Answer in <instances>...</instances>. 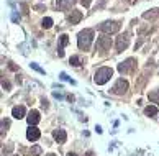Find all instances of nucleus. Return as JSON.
<instances>
[{"label":"nucleus","mask_w":159,"mask_h":156,"mask_svg":"<svg viewBox=\"0 0 159 156\" xmlns=\"http://www.w3.org/2000/svg\"><path fill=\"white\" fill-rule=\"evenodd\" d=\"M81 2H82V5H84V7H89L92 0H81Z\"/></svg>","instance_id":"nucleus-25"},{"label":"nucleus","mask_w":159,"mask_h":156,"mask_svg":"<svg viewBox=\"0 0 159 156\" xmlns=\"http://www.w3.org/2000/svg\"><path fill=\"white\" fill-rule=\"evenodd\" d=\"M75 3V0H56V7L59 10H67Z\"/></svg>","instance_id":"nucleus-10"},{"label":"nucleus","mask_w":159,"mask_h":156,"mask_svg":"<svg viewBox=\"0 0 159 156\" xmlns=\"http://www.w3.org/2000/svg\"><path fill=\"white\" fill-rule=\"evenodd\" d=\"M92 40H94V31H92V30L81 31V33H79V36H77L79 48H81V50H84V51H87L89 48H90V44H92Z\"/></svg>","instance_id":"nucleus-1"},{"label":"nucleus","mask_w":159,"mask_h":156,"mask_svg":"<svg viewBox=\"0 0 159 156\" xmlns=\"http://www.w3.org/2000/svg\"><path fill=\"white\" fill-rule=\"evenodd\" d=\"M41 151H43V150H41L40 146H33V148H31V154H34V156L41 154Z\"/></svg>","instance_id":"nucleus-21"},{"label":"nucleus","mask_w":159,"mask_h":156,"mask_svg":"<svg viewBox=\"0 0 159 156\" xmlns=\"http://www.w3.org/2000/svg\"><path fill=\"white\" fill-rule=\"evenodd\" d=\"M110 46H112V40H110V36H107V34H102V36L97 40V51H100V53L108 51Z\"/></svg>","instance_id":"nucleus-3"},{"label":"nucleus","mask_w":159,"mask_h":156,"mask_svg":"<svg viewBox=\"0 0 159 156\" xmlns=\"http://www.w3.org/2000/svg\"><path fill=\"white\" fill-rule=\"evenodd\" d=\"M128 43H130V34L128 33H123L116 38V50L118 51H123L128 48Z\"/></svg>","instance_id":"nucleus-6"},{"label":"nucleus","mask_w":159,"mask_h":156,"mask_svg":"<svg viewBox=\"0 0 159 156\" xmlns=\"http://www.w3.org/2000/svg\"><path fill=\"white\" fill-rule=\"evenodd\" d=\"M40 130H38L36 127H33V125H30V128L26 130V138H28L30 141H36L38 138H40Z\"/></svg>","instance_id":"nucleus-8"},{"label":"nucleus","mask_w":159,"mask_h":156,"mask_svg":"<svg viewBox=\"0 0 159 156\" xmlns=\"http://www.w3.org/2000/svg\"><path fill=\"white\" fill-rule=\"evenodd\" d=\"M34 10H44V7L43 5H36V7H34Z\"/></svg>","instance_id":"nucleus-27"},{"label":"nucleus","mask_w":159,"mask_h":156,"mask_svg":"<svg viewBox=\"0 0 159 156\" xmlns=\"http://www.w3.org/2000/svg\"><path fill=\"white\" fill-rule=\"evenodd\" d=\"M69 62H71L72 66H81V59H79V56H72Z\"/></svg>","instance_id":"nucleus-19"},{"label":"nucleus","mask_w":159,"mask_h":156,"mask_svg":"<svg viewBox=\"0 0 159 156\" xmlns=\"http://www.w3.org/2000/svg\"><path fill=\"white\" fill-rule=\"evenodd\" d=\"M67 156H77V154H74V153H69Z\"/></svg>","instance_id":"nucleus-29"},{"label":"nucleus","mask_w":159,"mask_h":156,"mask_svg":"<svg viewBox=\"0 0 159 156\" xmlns=\"http://www.w3.org/2000/svg\"><path fill=\"white\" fill-rule=\"evenodd\" d=\"M25 113H26V110H25V107L23 105H18V107H13V110H12V117H15V118H23L25 117Z\"/></svg>","instance_id":"nucleus-13"},{"label":"nucleus","mask_w":159,"mask_h":156,"mask_svg":"<svg viewBox=\"0 0 159 156\" xmlns=\"http://www.w3.org/2000/svg\"><path fill=\"white\" fill-rule=\"evenodd\" d=\"M149 100H153V102L159 104V89H158L156 92H151V94H149Z\"/></svg>","instance_id":"nucleus-18"},{"label":"nucleus","mask_w":159,"mask_h":156,"mask_svg":"<svg viewBox=\"0 0 159 156\" xmlns=\"http://www.w3.org/2000/svg\"><path fill=\"white\" fill-rule=\"evenodd\" d=\"M112 74H113L112 68H100L99 71L95 72V77H94L95 84H99V86L105 84V82L108 81L110 77H112Z\"/></svg>","instance_id":"nucleus-2"},{"label":"nucleus","mask_w":159,"mask_h":156,"mask_svg":"<svg viewBox=\"0 0 159 156\" xmlns=\"http://www.w3.org/2000/svg\"><path fill=\"white\" fill-rule=\"evenodd\" d=\"M59 38H61V48L57 50V54H59V56L63 58V56H64V51H63V48L66 46V44H69V36H67V34H61Z\"/></svg>","instance_id":"nucleus-14"},{"label":"nucleus","mask_w":159,"mask_h":156,"mask_svg":"<svg viewBox=\"0 0 159 156\" xmlns=\"http://www.w3.org/2000/svg\"><path fill=\"white\" fill-rule=\"evenodd\" d=\"M61 79H63V81H69V82H71V84H75V82L72 81L71 77H67V74H66V72H61Z\"/></svg>","instance_id":"nucleus-22"},{"label":"nucleus","mask_w":159,"mask_h":156,"mask_svg":"<svg viewBox=\"0 0 159 156\" xmlns=\"http://www.w3.org/2000/svg\"><path fill=\"white\" fill-rule=\"evenodd\" d=\"M2 87H3V89H7V91H10V82L2 81Z\"/></svg>","instance_id":"nucleus-24"},{"label":"nucleus","mask_w":159,"mask_h":156,"mask_svg":"<svg viewBox=\"0 0 159 156\" xmlns=\"http://www.w3.org/2000/svg\"><path fill=\"white\" fill-rule=\"evenodd\" d=\"M81 20H82V12H79V10H72V12L69 13V22H71V25H77Z\"/></svg>","instance_id":"nucleus-9"},{"label":"nucleus","mask_w":159,"mask_h":156,"mask_svg":"<svg viewBox=\"0 0 159 156\" xmlns=\"http://www.w3.org/2000/svg\"><path fill=\"white\" fill-rule=\"evenodd\" d=\"M136 66V62L134 59H126L125 62H120L118 64V72H122V74H126V72H131L133 71V68Z\"/></svg>","instance_id":"nucleus-7"},{"label":"nucleus","mask_w":159,"mask_h":156,"mask_svg":"<svg viewBox=\"0 0 159 156\" xmlns=\"http://www.w3.org/2000/svg\"><path fill=\"white\" fill-rule=\"evenodd\" d=\"M41 26H43V28H51V26H53V18H49V16L43 18V23H41Z\"/></svg>","instance_id":"nucleus-17"},{"label":"nucleus","mask_w":159,"mask_h":156,"mask_svg":"<svg viewBox=\"0 0 159 156\" xmlns=\"http://www.w3.org/2000/svg\"><path fill=\"white\" fill-rule=\"evenodd\" d=\"M99 30L100 31H103V33H115V31H118L120 30V25L116 22H103L102 25L99 26Z\"/></svg>","instance_id":"nucleus-4"},{"label":"nucleus","mask_w":159,"mask_h":156,"mask_svg":"<svg viewBox=\"0 0 159 156\" xmlns=\"http://www.w3.org/2000/svg\"><path fill=\"white\" fill-rule=\"evenodd\" d=\"M53 136H54V140H56L57 143H66V140H67V135H66L64 130H54Z\"/></svg>","instance_id":"nucleus-11"},{"label":"nucleus","mask_w":159,"mask_h":156,"mask_svg":"<svg viewBox=\"0 0 159 156\" xmlns=\"http://www.w3.org/2000/svg\"><path fill=\"white\" fill-rule=\"evenodd\" d=\"M95 130H97V133H102V131H103V130H102V127H99V125L95 127Z\"/></svg>","instance_id":"nucleus-26"},{"label":"nucleus","mask_w":159,"mask_h":156,"mask_svg":"<svg viewBox=\"0 0 159 156\" xmlns=\"http://www.w3.org/2000/svg\"><path fill=\"white\" fill-rule=\"evenodd\" d=\"M85 156H95V154L92 153V151H87V153H85Z\"/></svg>","instance_id":"nucleus-28"},{"label":"nucleus","mask_w":159,"mask_h":156,"mask_svg":"<svg viewBox=\"0 0 159 156\" xmlns=\"http://www.w3.org/2000/svg\"><path fill=\"white\" fill-rule=\"evenodd\" d=\"M31 68L34 69V71H38V72H40V74H44V69H41L40 66L36 64V62H31Z\"/></svg>","instance_id":"nucleus-20"},{"label":"nucleus","mask_w":159,"mask_h":156,"mask_svg":"<svg viewBox=\"0 0 159 156\" xmlns=\"http://www.w3.org/2000/svg\"><path fill=\"white\" fill-rule=\"evenodd\" d=\"M144 113H146L148 117H154V115H158V107H156V105H149V107H146V109H144Z\"/></svg>","instance_id":"nucleus-16"},{"label":"nucleus","mask_w":159,"mask_h":156,"mask_svg":"<svg viewBox=\"0 0 159 156\" xmlns=\"http://www.w3.org/2000/svg\"><path fill=\"white\" fill-rule=\"evenodd\" d=\"M26 120H28L30 125L34 127V125L40 122V112H38V110H31V112L28 113V117H26Z\"/></svg>","instance_id":"nucleus-12"},{"label":"nucleus","mask_w":159,"mask_h":156,"mask_svg":"<svg viewBox=\"0 0 159 156\" xmlns=\"http://www.w3.org/2000/svg\"><path fill=\"white\" fill-rule=\"evenodd\" d=\"M143 18H149V20H153V18H159V8H154V10H149V12H144L143 13Z\"/></svg>","instance_id":"nucleus-15"},{"label":"nucleus","mask_w":159,"mask_h":156,"mask_svg":"<svg viewBox=\"0 0 159 156\" xmlns=\"http://www.w3.org/2000/svg\"><path fill=\"white\" fill-rule=\"evenodd\" d=\"M46 156H56V154H53V153H49V154H46Z\"/></svg>","instance_id":"nucleus-30"},{"label":"nucleus","mask_w":159,"mask_h":156,"mask_svg":"<svg viewBox=\"0 0 159 156\" xmlns=\"http://www.w3.org/2000/svg\"><path fill=\"white\" fill-rule=\"evenodd\" d=\"M126 89H128V82L125 81V79H118V81H116V84L113 86L112 92L116 94V95H123V94L126 92Z\"/></svg>","instance_id":"nucleus-5"},{"label":"nucleus","mask_w":159,"mask_h":156,"mask_svg":"<svg viewBox=\"0 0 159 156\" xmlns=\"http://www.w3.org/2000/svg\"><path fill=\"white\" fill-rule=\"evenodd\" d=\"M10 127V122L8 120H2V130H7Z\"/></svg>","instance_id":"nucleus-23"}]
</instances>
